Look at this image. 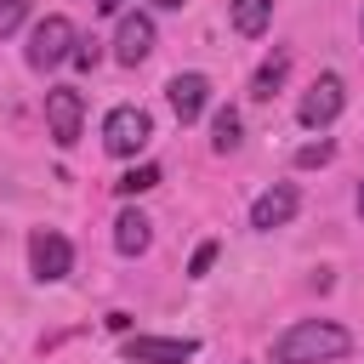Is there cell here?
Listing matches in <instances>:
<instances>
[{
  "label": "cell",
  "instance_id": "12",
  "mask_svg": "<svg viewBox=\"0 0 364 364\" xmlns=\"http://www.w3.org/2000/svg\"><path fill=\"white\" fill-rule=\"evenodd\" d=\"M284 74H290V51H273V57L256 68V80H250V97H256V102H267V97L284 85Z\"/></svg>",
  "mask_w": 364,
  "mask_h": 364
},
{
  "label": "cell",
  "instance_id": "14",
  "mask_svg": "<svg viewBox=\"0 0 364 364\" xmlns=\"http://www.w3.org/2000/svg\"><path fill=\"white\" fill-rule=\"evenodd\" d=\"M210 148H216V154H233V148H239V114H233V108H216V119H210Z\"/></svg>",
  "mask_w": 364,
  "mask_h": 364
},
{
  "label": "cell",
  "instance_id": "1",
  "mask_svg": "<svg viewBox=\"0 0 364 364\" xmlns=\"http://www.w3.org/2000/svg\"><path fill=\"white\" fill-rule=\"evenodd\" d=\"M353 353V336L330 318H296L279 341H273V358L279 364H330V358H347Z\"/></svg>",
  "mask_w": 364,
  "mask_h": 364
},
{
  "label": "cell",
  "instance_id": "4",
  "mask_svg": "<svg viewBox=\"0 0 364 364\" xmlns=\"http://www.w3.org/2000/svg\"><path fill=\"white\" fill-rule=\"evenodd\" d=\"M28 267H34L40 284H57V279L74 267V245H68L57 228H34V233H28Z\"/></svg>",
  "mask_w": 364,
  "mask_h": 364
},
{
  "label": "cell",
  "instance_id": "20",
  "mask_svg": "<svg viewBox=\"0 0 364 364\" xmlns=\"http://www.w3.org/2000/svg\"><path fill=\"white\" fill-rule=\"evenodd\" d=\"M97 11H108V17H119V11H125V0H97Z\"/></svg>",
  "mask_w": 364,
  "mask_h": 364
},
{
  "label": "cell",
  "instance_id": "6",
  "mask_svg": "<svg viewBox=\"0 0 364 364\" xmlns=\"http://www.w3.org/2000/svg\"><path fill=\"white\" fill-rule=\"evenodd\" d=\"M193 353H199V341H188V336H131L125 341L131 364H188Z\"/></svg>",
  "mask_w": 364,
  "mask_h": 364
},
{
  "label": "cell",
  "instance_id": "18",
  "mask_svg": "<svg viewBox=\"0 0 364 364\" xmlns=\"http://www.w3.org/2000/svg\"><path fill=\"white\" fill-rule=\"evenodd\" d=\"M210 262H216V239H205V245L193 250V262H188V279H205V273H210Z\"/></svg>",
  "mask_w": 364,
  "mask_h": 364
},
{
  "label": "cell",
  "instance_id": "16",
  "mask_svg": "<svg viewBox=\"0 0 364 364\" xmlns=\"http://www.w3.org/2000/svg\"><path fill=\"white\" fill-rule=\"evenodd\" d=\"M330 159H336V142H324V136L296 148V165H301V171H313V165H330Z\"/></svg>",
  "mask_w": 364,
  "mask_h": 364
},
{
  "label": "cell",
  "instance_id": "15",
  "mask_svg": "<svg viewBox=\"0 0 364 364\" xmlns=\"http://www.w3.org/2000/svg\"><path fill=\"white\" fill-rule=\"evenodd\" d=\"M125 199H136V193H148V188H159V165H131L119 182H114Z\"/></svg>",
  "mask_w": 364,
  "mask_h": 364
},
{
  "label": "cell",
  "instance_id": "19",
  "mask_svg": "<svg viewBox=\"0 0 364 364\" xmlns=\"http://www.w3.org/2000/svg\"><path fill=\"white\" fill-rule=\"evenodd\" d=\"M97 57H102V51H97V40H74V51H68V63H74V68H97Z\"/></svg>",
  "mask_w": 364,
  "mask_h": 364
},
{
  "label": "cell",
  "instance_id": "22",
  "mask_svg": "<svg viewBox=\"0 0 364 364\" xmlns=\"http://www.w3.org/2000/svg\"><path fill=\"white\" fill-rule=\"evenodd\" d=\"M358 216H364V182H358Z\"/></svg>",
  "mask_w": 364,
  "mask_h": 364
},
{
  "label": "cell",
  "instance_id": "2",
  "mask_svg": "<svg viewBox=\"0 0 364 364\" xmlns=\"http://www.w3.org/2000/svg\"><path fill=\"white\" fill-rule=\"evenodd\" d=\"M74 40H80V34H74V23H68L63 11H51V17H40V23L28 28V51H23V57H28V68H40V74H46V68L68 63Z\"/></svg>",
  "mask_w": 364,
  "mask_h": 364
},
{
  "label": "cell",
  "instance_id": "5",
  "mask_svg": "<svg viewBox=\"0 0 364 364\" xmlns=\"http://www.w3.org/2000/svg\"><path fill=\"white\" fill-rule=\"evenodd\" d=\"M80 119H85L80 91H74V85H51V91H46V125H51V142H57V148H68V142L80 136Z\"/></svg>",
  "mask_w": 364,
  "mask_h": 364
},
{
  "label": "cell",
  "instance_id": "8",
  "mask_svg": "<svg viewBox=\"0 0 364 364\" xmlns=\"http://www.w3.org/2000/svg\"><path fill=\"white\" fill-rule=\"evenodd\" d=\"M296 205H301V193H296L290 182H273L267 193H256V205H250V228H256V233H273V228H284V222L296 216Z\"/></svg>",
  "mask_w": 364,
  "mask_h": 364
},
{
  "label": "cell",
  "instance_id": "3",
  "mask_svg": "<svg viewBox=\"0 0 364 364\" xmlns=\"http://www.w3.org/2000/svg\"><path fill=\"white\" fill-rule=\"evenodd\" d=\"M148 136H154V125H148V114H142V108H114V114L102 119V148H108L114 159L142 154V148H148Z\"/></svg>",
  "mask_w": 364,
  "mask_h": 364
},
{
  "label": "cell",
  "instance_id": "7",
  "mask_svg": "<svg viewBox=\"0 0 364 364\" xmlns=\"http://www.w3.org/2000/svg\"><path fill=\"white\" fill-rule=\"evenodd\" d=\"M341 102H347L341 74H318V80L307 85V97H301V108H296V114H301V125H313V131H318V125H330V119L341 114Z\"/></svg>",
  "mask_w": 364,
  "mask_h": 364
},
{
  "label": "cell",
  "instance_id": "10",
  "mask_svg": "<svg viewBox=\"0 0 364 364\" xmlns=\"http://www.w3.org/2000/svg\"><path fill=\"white\" fill-rule=\"evenodd\" d=\"M165 97H171V114H176L182 125H193V119L205 114V102H210V80H205V74H176V80L165 85Z\"/></svg>",
  "mask_w": 364,
  "mask_h": 364
},
{
  "label": "cell",
  "instance_id": "11",
  "mask_svg": "<svg viewBox=\"0 0 364 364\" xmlns=\"http://www.w3.org/2000/svg\"><path fill=\"white\" fill-rule=\"evenodd\" d=\"M154 245V222L142 216V210H119V222H114V250L119 256H142Z\"/></svg>",
  "mask_w": 364,
  "mask_h": 364
},
{
  "label": "cell",
  "instance_id": "17",
  "mask_svg": "<svg viewBox=\"0 0 364 364\" xmlns=\"http://www.w3.org/2000/svg\"><path fill=\"white\" fill-rule=\"evenodd\" d=\"M23 17H28V0H0V40H6Z\"/></svg>",
  "mask_w": 364,
  "mask_h": 364
},
{
  "label": "cell",
  "instance_id": "13",
  "mask_svg": "<svg viewBox=\"0 0 364 364\" xmlns=\"http://www.w3.org/2000/svg\"><path fill=\"white\" fill-rule=\"evenodd\" d=\"M267 23H273V0H233V28L245 40H256Z\"/></svg>",
  "mask_w": 364,
  "mask_h": 364
},
{
  "label": "cell",
  "instance_id": "9",
  "mask_svg": "<svg viewBox=\"0 0 364 364\" xmlns=\"http://www.w3.org/2000/svg\"><path fill=\"white\" fill-rule=\"evenodd\" d=\"M148 51H154V17H148V11H125V17H119V34H114V57H119L125 68H136Z\"/></svg>",
  "mask_w": 364,
  "mask_h": 364
},
{
  "label": "cell",
  "instance_id": "21",
  "mask_svg": "<svg viewBox=\"0 0 364 364\" xmlns=\"http://www.w3.org/2000/svg\"><path fill=\"white\" fill-rule=\"evenodd\" d=\"M154 6H165V11H176V6H188V0H154Z\"/></svg>",
  "mask_w": 364,
  "mask_h": 364
}]
</instances>
